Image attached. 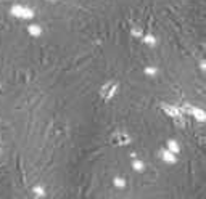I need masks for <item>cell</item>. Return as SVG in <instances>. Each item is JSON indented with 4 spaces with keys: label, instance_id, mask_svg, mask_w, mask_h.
Returning a JSON list of instances; mask_svg holds the SVG:
<instances>
[{
    "label": "cell",
    "instance_id": "cell-1",
    "mask_svg": "<svg viewBox=\"0 0 206 199\" xmlns=\"http://www.w3.org/2000/svg\"><path fill=\"white\" fill-rule=\"evenodd\" d=\"M13 15H16V16H19V18H31L32 16V10L26 8V7H15Z\"/></svg>",
    "mask_w": 206,
    "mask_h": 199
},
{
    "label": "cell",
    "instance_id": "cell-2",
    "mask_svg": "<svg viewBox=\"0 0 206 199\" xmlns=\"http://www.w3.org/2000/svg\"><path fill=\"white\" fill-rule=\"evenodd\" d=\"M163 159H164V162H174V161H176V159H174L172 151H169V149L163 151Z\"/></svg>",
    "mask_w": 206,
    "mask_h": 199
},
{
    "label": "cell",
    "instance_id": "cell-3",
    "mask_svg": "<svg viewBox=\"0 0 206 199\" xmlns=\"http://www.w3.org/2000/svg\"><path fill=\"white\" fill-rule=\"evenodd\" d=\"M114 185H116V188H124L126 186V180L121 177H116L114 178Z\"/></svg>",
    "mask_w": 206,
    "mask_h": 199
},
{
    "label": "cell",
    "instance_id": "cell-4",
    "mask_svg": "<svg viewBox=\"0 0 206 199\" xmlns=\"http://www.w3.org/2000/svg\"><path fill=\"white\" fill-rule=\"evenodd\" d=\"M29 32L32 34V35H40L42 27H40V26H31V27H29Z\"/></svg>",
    "mask_w": 206,
    "mask_h": 199
},
{
    "label": "cell",
    "instance_id": "cell-5",
    "mask_svg": "<svg viewBox=\"0 0 206 199\" xmlns=\"http://www.w3.org/2000/svg\"><path fill=\"white\" fill-rule=\"evenodd\" d=\"M168 146H169V151H172V153H177V151H179V145H177L176 141H169L168 143Z\"/></svg>",
    "mask_w": 206,
    "mask_h": 199
},
{
    "label": "cell",
    "instance_id": "cell-6",
    "mask_svg": "<svg viewBox=\"0 0 206 199\" xmlns=\"http://www.w3.org/2000/svg\"><path fill=\"white\" fill-rule=\"evenodd\" d=\"M134 169L140 172V170H143V164H142L140 161H134Z\"/></svg>",
    "mask_w": 206,
    "mask_h": 199
},
{
    "label": "cell",
    "instance_id": "cell-7",
    "mask_svg": "<svg viewBox=\"0 0 206 199\" xmlns=\"http://www.w3.org/2000/svg\"><path fill=\"white\" fill-rule=\"evenodd\" d=\"M146 74H148V75L156 74V69H154V67H146Z\"/></svg>",
    "mask_w": 206,
    "mask_h": 199
},
{
    "label": "cell",
    "instance_id": "cell-8",
    "mask_svg": "<svg viewBox=\"0 0 206 199\" xmlns=\"http://www.w3.org/2000/svg\"><path fill=\"white\" fill-rule=\"evenodd\" d=\"M35 193L40 194V196H45V191H43L42 188H35Z\"/></svg>",
    "mask_w": 206,
    "mask_h": 199
}]
</instances>
